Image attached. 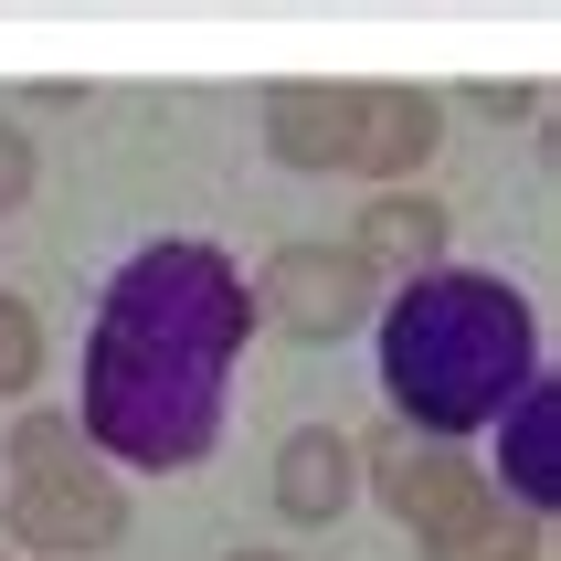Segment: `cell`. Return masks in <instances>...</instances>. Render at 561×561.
Returning <instances> with one entry per match:
<instances>
[{"label":"cell","mask_w":561,"mask_h":561,"mask_svg":"<svg viewBox=\"0 0 561 561\" xmlns=\"http://www.w3.org/2000/svg\"><path fill=\"white\" fill-rule=\"evenodd\" d=\"M254 340L244 265L222 244H138L95 297L85 329V392H75V435L85 456H117L127 477H181L213 456L233 360Z\"/></svg>","instance_id":"cell-1"},{"label":"cell","mask_w":561,"mask_h":561,"mask_svg":"<svg viewBox=\"0 0 561 561\" xmlns=\"http://www.w3.org/2000/svg\"><path fill=\"white\" fill-rule=\"evenodd\" d=\"M381 392H392V424L413 435H477V424H499L519 392L540 381V318L530 297L488 265H435V276H413L381 297Z\"/></svg>","instance_id":"cell-2"},{"label":"cell","mask_w":561,"mask_h":561,"mask_svg":"<svg viewBox=\"0 0 561 561\" xmlns=\"http://www.w3.org/2000/svg\"><path fill=\"white\" fill-rule=\"evenodd\" d=\"M0 530L32 561H95V551H117V530H127V488L95 467V456H75V467H22L11 499H0Z\"/></svg>","instance_id":"cell-3"},{"label":"cell","mask_w":561,"mask_h":561,"mask_svg":"<svg viewBox=\"0 0 561 561\" xmlns=\"http://www.w3.org/2000/svg\"><path fill=\"white\" fill-rule=\"evenodd\" d=\"M244 297H254L265 329H286V340H350V329L381 318V286L350 265V244H276Z\"/></svg>","instance_id":"cell-4"},{"label":"cell","mask_w":561,"mask_h":561,"mask_svg":"<svg viewBox=\"0 0 561 561\" xmlns=\"http://www.w3.org/2000/svg\"><path fill=\"white\" fill-rule=\"evenodd\" d=\"M360 488L424 540V530H445V519H467V508L488 499V467H477L467 445H435V435H413V424H381V435H360Z\"/></svg>","instance_id":"cell-5"},{"label":"cell","mask_w":561,"mask_h":561,"mask_svg":"<svg viewBox=\"0 0 561 561\" xmlns=\"http://www.w3.org/2000/svg\"><path fill=\"white\" fill-rule=\"evenodd\" d=\"M435 149H445V95H424V85H350L340 95V170H360L381 191H413Z\"/></svg>","instance_id":"cell-6"},{"label":"cell","mask_w":561,"mask_h":561,"mask_svg":"<svg viewBox=\"0 0 561 561\" xmlns=\"http://www.w3.org/2000/svg\"><path fill=\"white\" fill-rule=\"evenodd\" d=\"M445 244H456V213H445L435 191H371V213L350 222V265H360L381 297L413 286V276H435Z\"/></svg>","instance_id":"cell-7"},{"label":"cell","mask_w":561,"mask_h":561,"mask_svg":"<svg viewBox=\"0 0 561 561\" xmlns=\"http://www.w3.org/2000/svg\"><path fill=\"white\" fill-rule=\"evenodd\" d=\"M350 499H360V435L297 424V435L276 445V519L286 530H340Z\"/></svg>","instance_id":"cell-8"},{"label":"cell","mask_w":561,"mask_h":561,"mask_svg":"<svg viewBox=\"0 0 561 561\" xmlns=\"http://www.w3.org/2000/svg\"><path fill=\"white\" fill-rule=\"evenodd\" d=\"M519 519H551L561 508V381L540 371L519 403L499 413V477H488Z\"/></svg>","instance_id":"cell-9"},{"label":"cell","mask_w":561,"mask_h":561,"mask_svg":"<svg viewBox=\"0 0 561 561\" xmlns=\"http://www.w3.org/2000/svg\"><path fill=\"white\" fill-rule=\"evenodd\" d=\"M340 95L350 85H308V75L265 85V159H286V170H340Z\"/></svg>","instance_id":"cell-10"},{"label":"cell","mask_w":561,"mask_h":561,"mask_svg":"<svg viewBox=\"0 0 561 561\" xmlns=\"http://www.w3.org/2000/svg\"><path fill=\"white\" fill-rule=\"evenodd\" d=\"M424 561H551V540H540V519H519V508L488 488V499L467 508V519H445V530L413 540Z\"/></svg>","instance_id":"cell-11"},{"label":"cell","mask_w":561,"mask_h":561,"mask_svg":"<svg viewBox=\"0 0 561 561\" xmlns=\"http://www.w3.org/2000/svg\"><path fill=\"white\" fill-rule=\"evenodd\" d=\"M32 381H43V318L0 286V403H32Z\"/></svg>","instance_id":"cell-12"},{"label":"cell","mask_w":561,"mask_h":561,"mask_svg":"<svg viewBox=\"0 0 561 561\" xmlns=\"http://www.w3.org/2000/svg\"><path fill=\"white\" fill-rule=\"evenodd\" d=\"M75 456H85L75 413H54V403H22V413H11V477H22V467H75Z\"/></svg>","instance_id":"cell-13"},{"label":"cell","mask_w":561,"mask_h":561,"mask_svg":"<svg viewBox=\"0 0 561 561\" xmlns=\"http://www.w3.org/2000/svg\"><path fill=\"white\" fill-rule=\"evenodd\" d=\"M22 191H32V138L0 117V213H22Z\"/></svg>","instance_id":"cell-14"},{"label":"cell","mask_w":561,"mask_h":561,"mask_svg":"<svg viewBox=\"0 0 561 561\" xmlns=\"http://www.w3.org/2000/svg\"><path fill=\"white\" fill-rule=\"evenodd\" d=\"M477 117H540V85H467Z\"/></svg>","instance_id":"cell-15"},{"label":"cell","mask_w":561,"mask_h":561,"mask_svg":"<svg viewBox=\"0 0 561 561\" xmlns=\"http://www.w3.org/2000/svg\"><path fill=\"white\" fill-rule=\"evenodd\" d=\"M233 561H276V551H233Z\"/></svg>","instance_id":"cell-16"}]
</instances>
